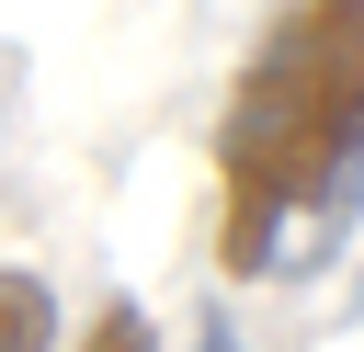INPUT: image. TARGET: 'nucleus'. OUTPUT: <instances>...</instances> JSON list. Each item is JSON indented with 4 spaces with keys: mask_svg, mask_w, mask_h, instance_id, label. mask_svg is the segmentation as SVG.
Instances as JSON below:
<instances>
[{
    "mask_svg": "<svg viewBox=\"0 0 364 352\" xmlns=\"http://www.w3.org/2000/svg\"><path fill=\"white\" fill-rule=\"evenodd\" d=\"M80 352H159V329H148V307H136V295H114V307L91 318V341H80Z\"/></svg>",
    "mask_w": 364,
    "mask_h": 352,
    "instance_id": "7ed1b4c3",
    "label": "nucleus"
},
{
    "mask_svg": "<svg viewBox=\"0 0 364 352\" xmlns=\"http://www.w3.org/2000/svg\"><path fill=\"white\" fill-rule=\"evenodd\" d=\"M0 352H57V295L23 261H0Z\"/></svg>",
    "mask_w": 364,
    "mask_h": 352,
    "instance_id": "f03ea898",
    "label": "nucleus"
},
{
    "mask_svg": "<svg viewBox=\"0 0 364 352\" xmlns=\"http://www.w3.org/2000/svg\"><path fill=\"white\" fill-rule=\"evenodd\" d=\"M353 114H364V0H284L216 125V159H228L216 261L228 273H273L284 227L341 216Z\"/></svg>",
    "mask_w": 364,
    "mask_h": 352,
    "instance_id": "f257e3e1",
    "label": "nucleus"
},
{
    "mask_svg": "<svg viewBox=\"0 0 364 352\" xmlns=\"http://www.w3.org/2000/svg\"><path fill=\"white\" fill-rule=\"evenodd\" d=\"M193 352H239V329H228V318H216V329H205V341H193Z\"/></svg>",
    "mask_w": 364,
    "mask_h": 352,
    "instance_id": "20e7f679",
    "label": "nucleus"
}]
</instances>
